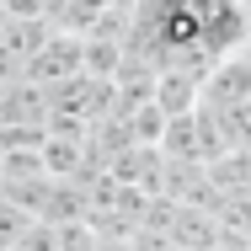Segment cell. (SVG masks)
I'll return each instance as SVG.
<instances>
[{"mask_svg": "<svg viewBox=\"0 0 251 251\" xmlns=\"http://www.w3.org/2000/svg\"><path fill=\"white\" fill-rule=\"evenodd\" d=\"M27 219H32V214H22L11 198H0V251H5L16 235H22V230H27Z\"/></svg>", "mask_w": 251, "mask_h": 251, "instance_id": "cell-1", "label": "cell"}, {"mask_svg": "<svg viewBox=\"0 0 251 251\" xmlns=\"http://www.w3.org/2000/svg\"><path fill=\"white\" fill-rule=\"evenodd\" d=\"M91 251H128V246H123V241H107V235H101V241H97Z\"/></svg>", "mask_w": 251, "mask_h": 251, "instance_id": "cell-2", "label": "cell"}]
</instances>
